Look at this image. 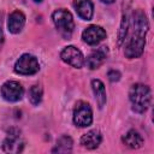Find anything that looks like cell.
I'll list each match as a JSON object with an SVG mask.
<instances>
[{
  "mask_svg": "<svg viewBox=\"0 0 154 154\" xmlns=\"http://www.w3.org/2000/svg\"><path fill=\"white\" fill-rule=\"evenodd\" d=\"M60 58L64 63H66L76 69H81L84 65V57H83L82 52L75 46L65 47L60 53Z\"/></svg>",
  "mask_w": 154,
  "mask_h": 154,
  "instance_id": "8992f818",
  "label": "cell"
},
{
  "mask_svg": "<svg viewBox=\"0 0 154 154\" xmlns=\"http://www.w3.org/2000/svg\"><path fill=\"white\" fill-rule=\"evenodd\" d=\"M129 99L132 106V109L137 113H143L148 109L150 101H152V94L148 85L142 83H136L130 88L129 91Z\"/></svg>",
  "mask_w": 154,
  "mask_h": 154,
  "instance_id": "7a4b0ae2",
  "label": "cell"
},
{
  "mask_svg": "<svg viewBox=\"0 0 154 154\" xmlns=\"http://www.w3.org/2000/svg\"><path fill=\"white\" fill-rule=\"evenodd\" d=\"M25 24V16L23 12H20L19 10L13 11L10 16H8V22H7V26L10 32L12 34H18L22 31V29L24 28Z\"/></svg>",
  "mask_w": 154,
  "mask_h": 154,
  "instance_id": "8fae6325",
  "label": "cell"
},
{
  "mask_svg": "<svg viewBox=\"0 0 154 154\" xmlns=\"http://www.w3.org/2000/svg\"><path fill=\"white\" fill-rule=\"evenodd\" d=\"M42 94H43V90H42L41 85H37V84L32 85L30 88V90H29V100H30V102L34 106L38 105L41 102V100H42Z\"/></svg>",
  "mask_w": 154,
  "mask_h": 154,
  "instance_id": "e0dca14e",
  "label": "cell"
},
{
  "mask_svg": "<svg viewBox=\"0 0 154 154\" xmlns=\"http://www.w3.org/2000/svg\"><path fill=\"white\" fill-rule=\"evenodd\" d=\"M73 7L77 12V14L84 19L90 20L94 13V6L90 0H73Z\"/></svg>",
  "mask_w": 154,
  "mask_h": 154,
  "instance_id": "7c38bea8",
  "label": "cell"
},
{
  "mask_svg": "<svg viewBox=\"0 0 154 154\" xmlns=\"http://www.w3.org/2000/svg\"><path fill=\"white\" fill-rule=\"evenodd\" d=\"M107 55H108V48L106 46H102L89 54V57L85 60V64L90 70L99 69L107 59Z\"/></svg>",
  "mask_w": 154,
  "mask_h": 154,
  "instance_id": "30bf717a",
  "label": "cell"
},
{
  "mask_svg": "<svg viewBox=\"0 0 154 154\" xmlns=\"http://www.w3.org/2000/svg\"><path fill=\"white\" fill-rule=\"evenodd\" d=\"M4 43V32H2V28H1V19H0V49L2 47Z\"/></svg>",
  "mask_w": 154,
  "mask_h": 154,
  "instance_id": "ffe728a7",
  "label": "cell"
},
{
  "mask_svg": "<svg viewBox=\"0 0 154 154\" xmlns=\"http://www.w3.org/2000/svg\"><path fill=\"white\" fill-rule=\"evenodd\" d=\"M93 122V112L89 103L84 101H78L73 109V123L77 126L85 128Z\"/></svg>",
  "mask_w": 154,
  "mask_h": 154,
  "instance_id": "277c9868",
  "label": "cell"
},
{
  "mask_svg": "<svg viewBox=\"0 0 154 154\" xmlns=\"http://www.w3.org/2000/svg\"><path fill=\"white\" fill-rule=\"evenodd\" d=\"M102 136L99 130H90L84 134L81 138V144L87 149H95L101 143Z\"/></svg>",
  "mask_w": 154,
  "mask_h": 154,
  "instance_id": "4fadbf2b",
  "label": "cell"
},
{
  "mask_svg": "<svg viewBox=\"0 0 154 154\" xmlns=\"http://www.w3.org/2000/svg\"><path fill=\"white\" fill-rule=\"evenodd\" d=\"M102 2H106V4H112L114 0H101Z\"/></svg>",
  "mask_w": 154,
  "mask_h": 154,
  "instance_id": "44dd1931",
  "label": "cell"
},
{
  "mask_svg": "<svg viewBox=\"0 0 154 154\" xmlns=\"http://www.w3.org/2000/svg\"><path fill=\"white\" fill-rule=\"evenodd\" d=\"M123 143L125 146H128L129 148H132V149H137V148H141L142 144H143V138L142 136L135 131V130H130L128 131L124 136H123Z\"/></svg>",
  "mask_w": 154,
  "mask_h": 154,
  "instance_id": "5bb4252c",
  "label": "cell"
},
{
  "mask_svg": "<svg viewBox=\"0 0 154 154\" xmlns=\"http://www.w3.org/2000/svg\"><path fill=\"white\" fill-rule=\"evenodd\" d=\"M107 76H108V79L111 82H117V81L120 79V72L117 71V70H109Z\"/></svg>",
  "mask_w": 154,
  "mask_h": 154,
  "instance_id": "d6986e66",
  "label": "cell"
},
{
  "mask_svg": "<svg viewBox=\"0 0 154 154\" xmlns=\"http://www.w3.org/2000/svg\"><path fill=\"white\" fill-rule=\"evenodd\" d=\"M72 144H73V142H72L71 137L64 135L57 141V144L52 152L53 153H70L72 150Z\"/></svg>",
  "mask_w": 154,
  "mask_h": 154,
  "instance_id": "2e32d148",
  "label": "cell"
},
{
  "mask_svg": "<svg viewBox=\"0 0 154 154\" xmlns=\"http://www.w3.org/2000/svg\"><path fill=\"white\" fill-rule=\"evenodd\" d=\"M35 1H36V2H41L42 0H35Z\"/></svg>",
  "mask_w": 154,
  "mask_h": 154,
  "instance_id": "7402d4cb",
  "label": "cell"
},
{
  "mask_svg": "<svg viewBox=\"0 0 154 154\" xmlns=\"http://www.w3.org/2000/svg\"><path fill=\"white\" fill-rule=\"evenodd\" d=\"M52 19H53V23H54L57 30L60 32L61 36H64V37L71 36L73 28H75V23H73L72 14L67 10L60 8V10L54 11L52 14Z\"/></svg>",
  "mask_w": 154,
  "mask_h": 154,
  "instance_id": "3957f363",
  "label": "cell"
},
{
  "mask_svg": "<svg viewBox=\"0 0 154 154\" xmlns=\"http://www.w3.org/2000/svg\"><path fill=\"white\" fill-rule=\"evenodd\" d=\"M91 88L96 99V102L99 105L100 108H102L106 103V90H105V85L100 79H93L91 81Z\"/></svg>",
  "mask_w": 154,
  "mask_h": 154,
  "instance_id": "9a60e30c",
  "label": "cell"
},
{
  "mask_svg": "<svg viewBox=\"0 0 154 154\" xmlns=\"http://www.w3.org/2000/svg\"><path fill=\"white\" fill-rule=\"evenodd\" d=\"M128 28H129L128 17H126V16H123V20H122L120 30H119V35H118V43H119V45H122L123 41L125 40V36H126V34H128Z\"/></svg>",
  "mask_w": 154,
  "mask_h": 154,
  "instance_id": "ac0fdd59",
  "label": "cell"
},
{
  "mask_svg": "<svg viewBox=\"0 0 154 154\" xmlns=\"http://www.w3.org/2000/svg\"><path fill=\"white\" fill-rule=\"evenodd\" d=\"M24 89L20 83L16 81H7L1 87V95L6 101L17 102L23 97Z\"/></svg>",
  "mask_w": 154,
  "mask_h": 154,
  "instance_id": "52a82bcc",
  "label": "cell"
},
{
  "mask_svg": "<svg viewBox=\"0 0 154 154\" xmlns=\"http://www.w3.org/2000/svg\"><path fill=\"white\" fill-rule=\"evenodd\" d=\"M24 141L19 132H11L2 143V150L6 153H19L24 148Z\"/></svg>",
  "mask_w": 154,
  "mask_h": 154,
  "instance_id": "9c48e42d",
  "label": "cell"
},
{
  "mask_svg": "<svg viewBox=\"0 0 154 154\" xmlns=\"http://www.w3.org/2000/svg\"><path fill=\"white\" fill-rule=\"evenodd\" d=\"M106 37V31L99 25H90L82 32V38L85 43L95 46Z\"/></svg>",
  "mask_w": 154,
  "mask_h": 154,
  "instance_id": "ba28073f",
  "label": "cell"
},
{
  "mask_svg": "<svg viewBox=\"0 0 154 154\" xmlns=\"http://www.w3.org/2000/svg\"><path fill=\"white\" fill-rule=\"evenodd\" d=\"M148 28L149 25L144 12L137 10L134 13V34L124 51L126 58L134 59L142 55L146 45V34L148 31Z\"/></svg>",
  "mask_w": 154,
  "mask_h": 154,
  "instance_id": "6da1fadb",
  "label": "cell"
},
{
  "mask_svg": "<svg viewBox=\"0 0 154 154\" xmlns=\"http://www.w3.org/2000/svg\"><path fill=\"white\" fill-rule=\"evenodd\" d=\"M40 65L37 59L31 54H23L14 64V71L19 75H34L38 71Z\"/></svg>",
  "mask_w": 154,
  "mask_h": 154,
  "instance_id": "5b68a950",
  "label": "cell"
}]
</instances>
